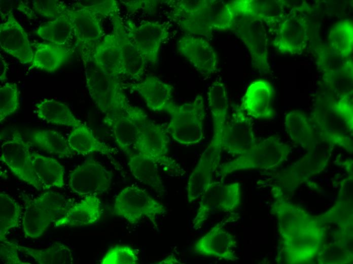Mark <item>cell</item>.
<instances>
[{
  "mask_svg": "<svg viewBox=\"0 0 353 264\" xmlns=\"http://www.w3.org/2000/svg\"><path fill=\"white\" fill-rule=\"evenodd\" d=\"M113 31L105 36L95 47L91 56L84 59L91 60L105 72L118 77L124 75L120 34L116 23L112 20Z\"/></svg>",
  "mask_w": 353,
  "mask_h": 264,
  "instance_id": "obj_17",
  "label": "cell"
},
{
  "mask_svg": "<svg viewBox=\"0 0 353 264\" xmlns=\"http://www.w3.org/2000/svg\"><path fill=\"white\" fill-rule=\"evenodd\" d=\"M207 100L213 123L211 143L222 146L224 133L228 121L229 101L226 87L219 78L208 88Z\"/></svg>",
  "mask_w": 353,
  "mask_h": 264,
  "instance_id": "obj_25",
  "label": "cell"
},
{
  "mask_svg": "<svg viewBox=\"0 0 353 264\" xmlns=\"http://www.w3.org/2000/svg\"><path fill=\"white\" fill-rule=\"evenodd\" d=\"M32 7L41 16L52 19L57 18L67 9L63 2L58 0L33 1Z\"/></svg>",
  "mask_w": 353,
  "mask_h": 264,
  "instance_id": "obj_41",
  "label": "cell"
},
{
  "mask_svg": "<svg viewBox=\"0 0 353 264\" xmlns=\"http://www.w3.org/2000/svg\"><path fill=\"white\" fill-rule=\"evenodd\" d=\"M212 0L171 1L169 3L173 7L171 17L173 18L195 12L208 6Z\"/></svg>",
  "mask_w": 353,
  "mask_h": 264,
  "instance_id": "obj_42",
  "label": "cell"
},
{
  "mask_svg": "<svg viewBox=\"0 0 353 264\" xmlns=\"http://www.w3.org/2000/svg\"><path fill=\"white\" fill-rule=\"evenodd\" d=\"M18 245L7 240L0 242V258L6 264H28L21 261L18 256Z\"/></svg>",
  "mask_w": 353,
  "mask_h": 264,
  "instance_id": "obj_44",
  "label": "cell"
},
{
  "mask_svg": "<svg viewBox=\"0 0 353 264\" xmlns=\"http://www.w3.org/2000/svg\"><path fill=\"white\" fill-rule=\"evenodd\" d=\"M73 30V25L66 10L53 20L42 23L36 32L39 37L49 42L65 45L71 38Z\"/></svg>",
  "mask_w": 353,
  "mask_h": 264,
  "instance_id": "obj_36",
  "label": "cell"
},
{
  "mask_svg": "<svg viewBox=\"0 0 353 264\" xmlns=\"http://www.w3.org/2000/svg\"><path fill=\"white\" fill-rule=\"evenodd\" d=\"M138 256L136 251L128 245H117L103 255L101 264H136Z\"/></svg>",
  "mask_w": 353,
  "mask_h": 264,
  "instance_id": "obj_40",
  "label": "cell"
},
{
  "mask_svg": "<svg viewBox=\"0 0 353 264\" xmlns=\"http://www.w3.org/2000/svg\"><path fill=\"white\" fill-rule=\"evenodd\" d=\"M165 112L170 116L166 130L177 143L192 145L202 141L205 117L204 100L202 95H198L193 101L181 105L172 102Z\"/></svg>",
  "mask_w": 353,
  "mask_h": 264,
  "instance_id": "obj_2",
  "label": "cell"
},
{
  "mask_svg": "<svg viewBox=\"0 0 353 264\" xmlns=\"http://www.w3.org/2000/svg\"><path fill=\"white\" fill-rule=\"evenodd\" d=\"M228 30L233 31L248 49L254 67L263 73L269 71L268 38L263 21L255 14L251 0L226 3Z\"/></svg>",
  "mask_w": 353,
  "mask_h": 264,
  "instance_id": "obj_1",
  "label": "cell"
},
{
  "mask_svg": "<svg viewBox=\"0 0 353 264\" xmlns=\"http://www.w3.org/2000/svg\"><path fill=\"white\" fill-rule=\"evenodd\" d=\"M222 146L210 143L189 178L186 187L187 198L192 202L201 197L211 182L213 175L219 167Z\"/></svg>",
  "mask_w": 353,
  "mask_h": 264,
  "instance_id": "obj_18",
  "label": "cell"
},
{
  "mask_svg": "<svg viewBox=\"0 0 353 264\" xmlns=\"http://www.w3.org/2000/svg\"><path fill=\"white\" fill-rule=\"evenodd\" d=\"M236 247L234 237L226 230L222 222H219L197 241L194 251L206 256L235 261L238 259L234 251Z\"/></svg>",
  "mask_w": 353,
  "mask_h": 264,
  "instance_id": "obj_21",
  "label": "cell"
},
{
  "mask_svg": "<svg viewBox=\"0 0 353 264\" xmlns=\"http://www.w3.org/2000/svg\"><path fill=\"white\" fill-rule=\"evenodd\" d=\"M126 28L129 36L146 61L156 64L161 45L169 35L167 25L165 23L145 21L138 27L133 25L129 28Z\"/></svg>",
  "mask_w": 353,
  "mask_h": 264,
  "instance_id": "obj_15",
  "label": "cell"
},
{
  "mask_svg": "<svg viewBox=\"0 0 353 264\" xmlns=\"http://www.w3.org/2000/svg\"><path fill=\"white\" fill-rule=\"evenodd\" d=\"M226 5L222 1L212 0L205 7L173 20L187 35L211 39L214 31L228 30Z\"/></svg>",
  "mask_w": 353,
  "mask_h": 264,
  "instance_id": "obj_8",
  "label": "cell"
},
{
  "mask_svg": "<svg viewBox=\"0 0 353 264\" xmlns=\"http://www.w3.org/2000/svg\"><path fill=\"white\" fill-rule=\"evenodd\" d=\"M67 140L76 154L86 155L99 153L111 158L117 153L116 149L98 140L92 129L83 122L72 128Z\"/></svg>",
  "mask_w": 353,
  "mask_h": 264,
  "instance_id": "obj_30",
  "label": "cell"
},
{
  "mask_svg": "<svg viewBox=\"0 0 353 264\" xmlns=\"http://www.w3.org/2000/svg\"><path fill=\"white\" fill-rule=\"evenodd\" d=\"M70 17L77 42L83 48V58L90 56V53L103 35L100 20L98 15L82 8L67 10Z\"/></svg>",
  "mask_w": 353,
  "mask_h": 264,
  "instance_id": "obj_20",
  "label": "cell"
},
{
  "mask_svg": "<svg viewBox=\"0 0 353 264\" xmlns=\"http://www.w3.org/2000/svg\"><path fill=\"white\" fill-rule=\"evenodd\" d=\"M114 213L132 224L146 217L158 228L156 219L165 212L164 205L153 199L144 189L137 186H129L116 195Z\"/></svg>",
  "mask_w": 353,
  "mask_h": 264,
  "instance_id": "obj_7",
  "label": "cell"
},
{
  "mask_svg": "<svg viewBox=\"0 0 353 264\" xmlns=\"http://www.w3.org/2000/svg\"><path fill=\"white\" fill-rule=\"evenodd\" d=\"M232 114L224 133L223 150L241 155L251 149L257 142L252 119L239 106L232 104Z\"/></svg>",
  "mask_w": 353,
  "mask_h": 264,
  "instance_id": "obj_14",
  "label": "cell"
},
{
  "mask_svg": "<svg viewBox=\"0 0 353 264\" xmlns=\"http://www.w3.org/2000/svg\"><path fill=\"white\" fill-rule=\"evenodd\" d=\"M31 145L16 130L2 145L0 160L17 178L40 191L43 186L32 168L29 151Z\"/></svg>",
  "mask_w": 353,
  "mask_h": 264,
  "instance_id": "obj_9",
  "label": "cell"
},
{
  "mask_svg": "<svg viewBox=\"0 0 353 264\" xmlns=\"http://www.w3.org/2000/svg\"><path fill=\"white\" fill-rule=\"evenodd\" d=\"M77 4L79 8L85 9L102 16L117 12L119 6L118 2L114 0L84 1Z\"/></svg>",
  "mask_w": 353,
  "mask_h": 264,
  "instance_id": "obj_43",
  "label": "cell"
},
{
  "mask_svg": "<svg viewBox=\"0 0 353 264\" xmlns=\"http://www.w3.org/2000/svg\"><path fill=\"white\" fill-rule=\"evenodd\" d=\"M155 263H158V264H168V263H181L180 261H179L174 254H171L167 256V257L165 258L163 260L158 262H156Z\"/></svg>",
  "mask_w": 353,
  "mask_h": 264,
  "instance_id": "obj_46",
  "label": "cell"
},
{
  "mask_svg": "<svg viewBox=\"0 0 353 264\" xmlns=\"http://www.w3.org/2000/svg\"><path fill=\"white\" fill-rule=\"evenodd\" d=\"M291 150L289 145L275 136L258 140L248 151L223 164L220 168V176L225 177L238 171L275 168L286 160Z\"/></svg>",
  "mask_w": 353,
  "mask_h": 264,
  "instance_id": "obj_3",
  "label": "cell"
},
{
  "mask_svg": "<svg viewBox=\"0 0 353 264\" xmlns=\"http://www.w3.org/2000/svg\"><path fill=\"white\" fill-rule=\"evenodd\" d=\"M352 110L343 97L326 112L316 111L310 119L322 140L346 149L352 148Z\"/></svg>",
  "mask_w": 353,
  "mask_h": 264,
  "instance_id": "obj_6",
  "label": "cell"
},
{
  "mask_svg": "<svg viewBox=\"0 0 353 264\" xmlns=\"http://www.w3.org/2000/svg\"><path fill=\"white\" fill-rule=\"evenodd\" d=\"M148 119L143 109L131 105L110 112L104 117V121L113 132L118 147L128 156L133 153L132 148L139 128Z\"/></svg>",
  "mask_w": 353,
  "mask_h": 264,
  "instance_id": "obj_13",
  "label": "cell"
},
{
  "mask_svg": "<svg viewBox=\"0 0 353 264\" xmlns=\"http://www.w3.org/2000/svg\"><path fill=\"white\" fill-rule=\"evenodd\" d=\"M145 2L146 1H124V4L129 11H134L141 9Z\"/></svg>",
  "mask_w": 353,
  "mask_h": 264,
  "instance_id": "obj_45",
  "label": "cell"
},
{
  "mask_svg": "<svg viewBox=\"0 0 353 264\" xmlns=\"http://www.w3.org/2000/svg\"><path fill=\"white\" fill-rule=\"evenodd\" d=\"M0 45L7 53L23 64L31 63L34 53L27 33L10 11L6 21L0 25Z\"/></svg>",
  "mask_w": 353,
  "mask_h": 264,
  "instance_id": "obj_19",
  "label": "cell"
},
{
  "mask_svg": "<svg viewBox=\"0 0 353 264\" xmlns=\"http://www.w3.org/2000/svg\"><path fill=\"white\" fill-rule=\"evenodd\" d=\"M67 209L63 196L54 191H47L28 201L22 220L25 238H40L50 224L61 217Z\"/></svg>",
  "mask_w": 353,
  "mask_h": 264,
  "instance_id": "obj_4",
  "label": "cell"
},
{
  "mask_svg": "<svg viewBox=\"0 0 353 264\" xmlns=\"http://www.w3.org/2000/svg\"><path fill=\"white\" fill-rule=\"evenodd\" d=\"M112 179V172L93 157L88 156L69 174L68 185L78 195H97L110 188Z\"/></svg>",
  "mask_w": 353,
  "mask_h": 264,
  "instance_id": "obj_12",
  "label": "cell"
},
{
  "mask_svg": "<svg viewBox=\"0 0 353 264\" xmlns=\"http://www.w3.org/2000/svg\"><path fill=\"white\" fill-rule=\"evenodd\" d=\"M127 85L137 91L145 100L147 106L154 112L165 111L173 102V87L156 76H148L139 82Z\"/></svg>",
  "mask_w": 353,
  "mask_h": 264,
  "instance_id": "obj_26",
  "label": "cell"
},
{
  "mask_svg": "<svg viewBox=\"0 0 353 264\" xmlns=\"http://www.w3.org/2000/svg\"><path fill=\"white\" fill-rule=\"evenodd\" d=\"M28 141L47 152L60 157H72L76 154L69 147L67 140L56 130H32Z\"/></svg>",
  "mask_w": 353,
  "mask_h": 264,
  "instance_id": "obj_34",
  "label": "cell"
},
{
  "mask_svg": "<svg viewBox=\"0 0 353 264\" xmlns=\"http://www.w3.org/2000/svg\"><path fill=\"white\" fill-rule=\"evenodd\" d=\"M102 214V204L95 195L85 196L79 203L67 208L54 223L60 227H81L99 221Z\"/></svg>",
  "mask_w": 353,
  "mask_h": 264,
  "instance_id": "obj_24",
  "label": "cell"
},
{
  "mask_svg": "<svg viewBox=\"0 0 353 264\" xmlns=\"http://www.w3.org/2000/svg\"><path fill=\"white\" fill-rule=\"evenodd\" d=\"M18 250L39 264H72L74 262L71 249L61 242L41 249L18 245Z\"/></svg>",
  "mask_w": 353,
  "mask_h": 264,
  "instance_id": "obj_35",
  "label": "cell"
},
{
  "mask_svg": "<svg viewBox=\"0 0 353 264\" xmlns=\"http://www.w3.org/2000/svg\"><path fill=\"white\" fill-rule=\"evenodd\" d=\"M178 52L201 74L209 75L218 71L217 54L207 40L187 35L177 42Z\"/></svg>",
  "mask_w": 353,
  "mask_h": 264,
  "instance_id": "obj_16",
  "label": "cell"
},
{
  "mask_svg": "<svg viewBox=\"0 0 353 264\" xmlns=\"http://www.w3.org/2000/svg\"><path fill=\"white\" fill-rule=\"evenodd\" d=\"M112 15V20L116 23L120 34L124 75L136 80L140 79L145 72L147 62L129 36L126 27L117 12Z\"/></svg>",
  "mask_w": 353,
  "mask_h": 264,
  "instance_id": "obj_29",
  "label": "cell"
},
{
  "mask_svg": "<svg viewBox=\"0 0 353 264\" xmlns=\"http://www.w3.org/2000/svg\"><path fill=\"white\" fill-rule=\"evenodd\" d=\"M285 125L291 140L308 151L314 150L319 141L322 140L310 118L299 110H293L287 115Z\"/></svg>",
  "mask_w": 353,
  "mask_h": 264,
  "instance_id": "obj_27",
  "label": "cell"
},
{
  "mask_svg": "<svg viewBox=\"0 0 353 264\" xmlns=\"http://www.w3.org/2000/svg\"><path fill=\"white\" fill-rule=\"evenodd\" d=\"M35 46L31 67L47 73L59 69L70 58L73 53L70 48L50 42L36 43Z\"/></svg>",
  "mask_w": 353,
  "mask_h": 264,
  "instance_id": "obj_28",
  "label": "cell"
},
{
  "mask_svg": "<svg viewBox=\"0 0 353 264\" xmlns=\"http://www.w3.org/2000/svg\"><path fill=\"white\" fill-rule=\"evenodd\" d=\"M22 214L20 204L9 194L0 193V241L7 240L6 236L13 228L19 226Z\"/></svg>",
  "mask_w": 353,
  "mask_h": 264,
  "instance_id": "obj_38",
  "label": "cell"
},
{
  "mask_svg": "<svg viewBox=\"0 0 353 264\" xmlns=\"http://www.w3.org/2000/svg\"><path fill=\"white\" fill-rule=\"evenodd\" d=\"M274 89L263 79L252 82L241 100V109L249 116L256 119H270L275 115L273 108Z\"/></svg>",
  "mask_w": 353,
  "mask_h": 264,
  "instance_id": "obj_22",
  "label": "cell"
},
{
  "mask_svg": "<svg viewBox=\"0 0 353 264\" xmlns=\"http://www.w3.org/2000/svg\"><path fill=\"white\" fill-rule=\"evenodd\" d=\"M128 166L132 175L140 182L163 194L164 188L159 173L158 164L153 159L138 153L129 156Z\"/></svg>",
  "mask_w": 353,
  "mask_h": 264,
  "instance_id": "obj_32",
  "label": "cell"
},
{
  "mask_svg": "<svg viewBox=\"0 0 353 264\" xmlns=\"http://www.w3.org/2000/svg\"><path fill=\"white\" fill-rule=\"evenodd\" d=\"M33 171L43 188H63L65 185V170L54 158L37 153H31Z\"/></svg>",
  "mask_w": 353,
  "mask_h": 264,
  "instance_id": "obj_31",
  "label": "cell"
},
{
  "mask_svg": "<svg viewBox=\"0 0 353 264\" xmlns=\"http://www.w3.org/2000/svg\"><path fill=\"white\" fill-rule=\"evenodd\" d=\"M169 136L166 126L149 119L139 128L133 148L137 153L153 159L158 164L178 170V164L168 155Z\"/></svg>",
  "mask_w": 353,
  "mask_h": 264,
  "instance_id": "obj_10",
  "label": "cell"
},
{
  "mask_svg": "<svg viewBox=\"0 0 353 264\" xmlns=\"http://www.w3.org/2000/svg\"><path fill=\"white\" fill-rule=\"evenodd\" d=\"M20 107L19 92L16 83L7 82L0 88V122L14 113Z\"/></svg>",
  "mask_w": 353,
  "mask_h": 264,
  "instance_id": "obj_39",
  "label": "cell"
},
{
  "mask_svg": "<svg viewBox=\"0 0 353 264\" xmlns=\"http://www.w3.org/2000/svg\"><path fill=\"white\" fill-rule=\"evenodd\" d=\"M36 107L38 118L47 123L72 128L82 123L66 104L53 98L42 99Z\"/></svg>",
  "mask_w": 353,
  "mask_h": 264,
  "instance_id": "obj_33",
  "label": "cell"
},
{
  "mask_svg": "<svg viewBox=\"0 0 353 264\" xmlns=\"http://www.w3.org/2000/svg\"><path fill=\"white\" fill-rule=\"evenodd\" d=\"M352 23L344 20L336 24L329 34V42L332 51L343 58L351 54L353 43Z\"/></svg>",
  "mask_w": 353,
  "mask_h": 264,
  "instance_id": "obj_37",
  "label": "cell"
},
{
  "mask_svg": "<svg viewBox=\"0 0 353 264\" xmlns=\"http://www.w3.org/2000/svg\"><path fill=\"white\" fill-rule=\"evenodd\" d=\"M308 32V24L305 18L299 15H292L279 25L273 45L283 52L298 53L306 45Z\"/></svg>",
  "mask_w": 353,
  "mask_h": 264,
  "instance_id": "obj_23",
  "label": "cell"
},
{
  "mask_svg": "<svg viewBox=\"0 0 353 264\" xmlns=\"http://www.w3.org/2000/svg\"><path fill=\"white\" fill-rule=\"evenodd\" d=\"M86 87L96 108L105 115L130 106L118 77L84 61Z\"/></svg>",
  "mask_w": 353,
  "mask_h": 264,
  "instance_id": "obj_5",
  "label": "cell"
},
{
  "mask_svg": "<svg viewBox=\"0 0 353 264\" xmlns=\"http://www.w3.org/2000/svg\"><path fill=\"white\" fill-rule=\"evenodd\" d=\"M240 202L239 183L226 185L222 181H211L201 196L199 207L193 222V228H200L212 212L217 210L225 212L233 211Z\"/></svg>",
  "mask_w": 353,
  "mask_h": 264,
  "instance_id": "obj_11",
  "label": "cell"
}]
</instances>
